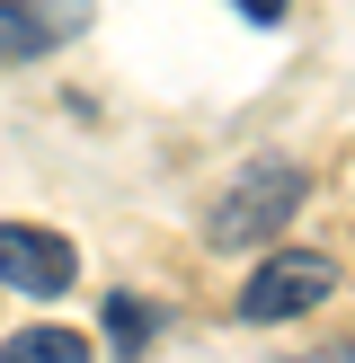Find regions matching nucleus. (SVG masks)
<instances>
[{"label":"nucleus","instance_id":"1","mask_svg":"<svg viewBox=\"0 0 355 363\" xmlns=\"http://www.w3.org/2000/svg\"><path fill=\"white\" fill-rule=\"evenodd\" d=\"M302 195H311V177H302L293 160H248V169L231 177L222 195H213V222H204V240L222 248V257H240V248L275 240V230L293 222V213H302Z\"/></svg>","mask_w":355,"mask_h":363},{"label":"nucleus","instance_id":"2","mask_svg":"<svg viewBox=\"0 0 355 363\" xmlns=\"http://www.w3.org/2000/svg\"><path fill=\"white\" fill-rule=\"evenodd\" d=\"M329 293H337V266L320 257V248H275L266 266H248V284H240V301H231V311H240L248 328H284V319L320 311Z\"/></svg>","mask_w":355,"mask_h":363},{"label":"nucleus","instance_id":"3","mask_svg":"<svg viewBox=\"0 0 355 363\" xmlns=\"http://www.w3.org/2000/svg\"><path fill=\"white\" fill-rule=\"evenodd\" d=\"M0 284L36 301H62L80 284V248L62 230H36V222H0Z\"/></svg>","mask_w":355,"mask_h":363},{"label":"nucleus","instance_id":"4","mask_svg":"<svg viewBox=\"0 0 355 363\" xmlns=\"http://www.w3.org/2000/svg\"><path fill=\"white\" fill-rule=\"evenodd\" d=\"M98 0H0V62H45L71 35H89Z\"/></svg>","mask_w":355,"mask_h":363},{"label":"nucleus","instance_id":"5","mask_svg":"<svg viewBox=\"0 0 355 363\" xmlns=\"http://www.w3.org/2000/svg\"><path fill=\"white\" fill-rule=\"evenodd\" d=\"M160 328H169V311H160V301H133V293H106V346H116V354L151 346Z\"/></svg>","mask_w":355,"mask_h":363},{"label":"nucleus","instance_id":"6","mask_svg":"<svg viewBox=\"0 0 355 363\" xmlns=\"http://www.w3.org/2000/svg\"><path fill=\"white\" fill-rule=\"evenodd\" d=\"M80 354H89L80 328H18L9 337V363H80Z\"/></svg>","mask_w":355,"mask_h":363},{"label":"nucleus","instance_id":"7","mask_svg":"<svg viewBox=\"0 0 355 363\" xmlns=\"http://www.w3.org/2000/svg\"><path fill=\"white\" fill-rule=\"evenodd\" d=\"M231 9H240V18H248V27H275V18H284V9H293V0H231Z\"/></svg>","mask_w":355,"mask_h":363}]
</instances>
